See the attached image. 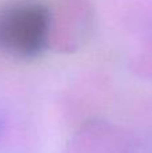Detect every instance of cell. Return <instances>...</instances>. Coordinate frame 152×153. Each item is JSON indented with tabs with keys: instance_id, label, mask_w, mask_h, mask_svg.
Returning <instances> with one entry per match:
<instances>
[{
	"instance_id": "cell-3",
	"label": "cell",
	"mask_w": 152,
	"mask_h": 153,
	"mask_svg": "<svg viewBox=\"0 0 152 153\" xmlns=\"http://www.w3.org/2000/svg\"><path fill=\"white\" fill-rule=\"evenodd\" d=\"M3 129H4V122L0 118V137H1V134H3Z\"/></svg>"
},
{
	"instance_id": "cell-2",
	"label": "cell",
	"mask_w": 152,
	"mask_h": 153,
	"mask_svg": "<svg viewBox=\"0 0 152 153\" xmlns=\"http://www.w3.org/2000/svg\"><path fill=\"white\" fill-rule=\"evenodd\" d=\"M131 146L124 128L104 120H92L74 133L62 153H129Z\"/></svg>"
},
{
	"instance_id": "cell-1",
	"label": "cell",
	"mask_w": 152,
	"mask_h": 153,
	"mask_svg": "<svg viewBox=\"0 0 152 153\" xmlns=\"http://www.w3.org/2000/svg\"><path fill=\"white\" fill-rule=\"evenodd\" d=\"M48 39V18L42 7L18 3L0 12V47L19 56H34Z\"/></svg>"
}]
</instances>
